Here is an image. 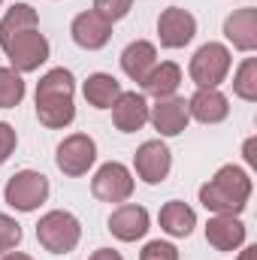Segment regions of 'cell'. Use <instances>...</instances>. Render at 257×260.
I'll use <instances>...</instances> for the list:
<instances>
[{
  "label": "cell",
  "mask_w": 257,
  "mask_h": 260,
  "mask_svg": "<svg viewBox=\"0 0 257 260\" xmlns=\"http://www.w3.org/2000/svg\"><path fill=\"white\" fill-rule=\"evenodd\" d=\"M76 76L67 67L49 70L37 82V118L49 130H64L76 121Z\"/></svg>",
  "instance_id": "obj_1"
},
{
  "label": "cell",
  "mask_w": 257,
  "mask_h": 260,
  "mask_svg": "<svg viewBox=\"0 0 257 260\" xmlns=\"http://www.w3.org/2000/svg\"><path fill=\"white\" fill-rule=\"evenodd\" d=\"M251 191H254L251 176L242 167L227 164L200 188V203L212 215H239L248 206Z\"/></svg>",
  "instance_id": "obj_2"
},
{
  "label": "cell",
  "mask_w": 257,
  "mask_h": 260,
  "mask_svg": "<svg viewBox=\"0 0 257 260\" xmlns=\"http://www.w3.org/2000/svg\"><path fill=\"white\" fill-rule=\"evenodd\" d=\"M82 239V224L73 212L67 209H52L40 218L37 224V242L49 254H70Z\"/></svg>",
  "instance_id": "obj_3"
},
{
  "label": "cell",
  "mask_w": 257,
  "mask_h": 260,
  "mask_svg": "<svg viewBox=\"0 0 257 260\" xmlns=\"http://www.w3.org/2000/svg\"><path fill=\"white\" fill-rule=\"evenodd\" d=\"M233 64V55L224 43H206L194 52L191 64H188V76L197 88H218Z\"/></svg>",
  "instance_id": "obj_4"
},
{
  "label": "cell",
  "mask_w": 257,
  "mask_h": 260,
  "mask_svg": "<svg viewBox=\"0 0 257 260\" xmlns=\"http://www.w3.org/2000/svg\"><path fill=\"white\" fill-rule=\"evenodd\" d=\"M49 179L37 170H18L9 176L6 188H3V200L6 206H12L15 212H37L46 200H49Z\"/></svg>",
  "instance_id": "obj_5"
},
{
  "label": "cell",
  "mask_w": 257,
  "mask_h": 260,
  "mask_svg": "<svg viewBox=\"0 0 257 260\" xmlns=\"http://www.w3.org/2000/svg\"><path fill=\"white\" fill-rule=\"evenodd\" d=\"M3 55L9 58V67H12L15 73L24 76V73L40 70V67L49 61L52 46H49V40L40 34V27H34V30H24V34L12 37V40L3 46Z\"/></svg>",
  "instance_id": "obj_6"
},
{
  "label": "cell",
  "mask_w": 257,
  "mask_h": 260,
  "mask_svg": "<svg viewBox=\"0 0 257 260\" xmlns=\"http://www.w3.org/2000/svg\"><path fill=\"white\" fill-rule=\"evenodd\" d=\"M97 160V142L88 136V133H70L61 139L58 151H55V164L58 170L70 176V179H79L85 176Z\"/></svg>",
  "instance_id": "obj_7"
},
{
  "label": "cell",
  "mask_w": 257,
  "mask_h": 260,
  "mask_svg": "<svg viewBox=\"0 0 257 260\" xmlns=\"http://www.w3.org/2000/svg\"><path fill=\"white\" fill-rule=\"evenodd\" d=\"M133 188H136L133 173L124 164H118V160L103 164L94 173V179H91V194L97 200H103V203H127Z\"/></svg>",
  "instance_id": "obj_8"
},
{
  "label": "cell",
  "mask_w": 257,
  "mask_h": 260,
  "mask_svg": "<svg viewBox=\"0 0 257 260\" xmlns=\"http://www.w3.org/2000/svg\"><path fill=\"white\" fill-rule=\"evenodd\" d=\"M133 170L145 185H160L173 170V151L160 139H148L133 154Z\"/></svg>",
  "instance_id": "obj_9"
},
{
  "label": "cell",
  "mask_w": 257,
  "mask_h": 260,
  "mask_svg": "<svg viewBox=\"0 0 257 260\" xmlns=\"http://www.w3.org/2000/svg\"><path fill=\"white\" fill-rule=\"evenodd\" d=\"M197 34V18L182 6H167L157 15V40L164 49H185Z\"/></svg>",
  "instance_id": "obj_10"
},
{
  "label": "cell",
  "mask_w": 257,
  "mask_h": 260,
  "mask_svg": "<svg viewBox=\"0 0 257 260\" xmlns=\"http://www.w3.org/2000/svg\"><path fill=\"white\" fill-rule=\"evenodd\" d=\"M148 121L160 136H179L191 124V112H188V100L182 97H160L154 100V106H148Z\"/></svg>",
  "instance_id": "obj_11"
},
{
  "label": "cell",
  "mask_w": 257,
  "mask_h": 260,
  "mask_svg": "<svg viewBox=\"0 0 257 260\" xmlns=\"http://www.w3.org/2000/svg\"><path fill=\"white\" fill-rule=\"evenodd\" d=\"M70 34H73V43L85 52H97L103 49L109 40H112V21H106L103 15H97L94 9L88 12H79L70 24Z\"/></svg>",
  "instance_id": "obj_12"
},
{
  "label": "cell",
  "mask_w": 257,
  "mask_h": 260,
  "mask_svg": "<svg viewBox=\"0 0 257 260\" xmlns=\"http://www.w3.org/2000/svg\"><path fill=\"white\" fill-rule=\"evenodd\" d=\"M148 227H151V215L145 206H136V203H118V209L109 215V233L121 242L142 239Z\"/></svg>",
  "instance_id": "obj_13"
},
{
  "label": "cell",
  "mask_w": 257,
  "mask_h": 260,
  "mask_svg": "<svg viewBox=\"0 0 257 260\" xmlns=\"http://www.w3.org/2000/svg\"><path fill=\"white\" fill-rule=\"evenodd\" d=\"M206 242L215 251H236L245 245V224L239 215H212L206 224Z\"/></svg>",
  "instance_id": "obj_14"
},
{
  "label": "cell",
  "mask_w": 257,
  "mask_h": 260,
  "mask_svg": "<svg viewBox=\"0 0 257 260\" xmlns=\"http://www.w3.org/2000/svg\"><path fill=\"white\" fill-rule=\"evenodd\" d=\"M112 124L121 133H136L148 124V100L145 94L136 91H121V97L112 106Z\"/></svg>",
  "instance_id": "obj_15"
},
{
  "label": "cell",
  "mask_w": 257,
  "mask_h": 260,
  "mask_svg": "<svg viewBox=\"0 0 257 260\" xmlns=\"http://www.w3.org/2000/svg\"><path fill=\"white\" fill-rule=\"evenodd\" d=\"M188 112L200 124H221L230 115V100L218 88H197L188 100Z\"/></svg>",
  "instance_id": "obj_16"
},
{
  "label": "cell",
  "mask_w": 257,
  "mask_h": 260,
  "mask_svg": "<svg viewBox=\"0 0 257 260\" xmlns=\"http://www.w3.org/2000/svg\"><path fill=\"white\" fill-rule=\"evenodd\" d=\"M224 37H227V43H233V49L254 52L257 49V9L254 6H242V9L230 12L224 18Z\"/></svg>",
  "instance_id": "obj_17"
},
{
  "label": "cell",
  "mask_w": 257,
  "mask_h": 260,
  "mask_svg": "<svg viewBox=\"0 0 257 260\" xmlns=\"http://www.w3.org/2000/svg\"><path fill=\"white\" fill-rule=\"evenodd\" d=\"M157 221H160V230L170 233L173 239H188L194 233V227H197V212L182 200H170V203L160 206Z\"/></svg>",
  "instance_id": "obj_18"
},
{
  "label": "cell",
  "mask_w": 257,
  "mask_h": 260,
  "mask_svg": "<svg viewBox=\"0 0 257 260\" xmlns=\"http://www.w3.org/2000/svg\"><path fill=\"white\" fill-rule=\"evenodd\" d=\"M121 91L124 88L112 73H91L82 85V94H85L88 106H94V109H112L115 100L121 97Z\"/></svg>",
  "instance_id": "obj_19"
},
{
  "label": "cell",
  "mask_w": 257,
  "mask_h": 260,
  "mask_svg": "<svg viewBox=\"0 0 257 260\" xmlns=\"http://www.w3.org/2000/svg\"><path fill=\"white\" fill-rule=\"evenodd\" d=\"M154 64H157V49L148 40H133L127 49L121 52V70H124V76L133 79V82H139V85L151 73Z\"/></svg>",
  "instance_id": "obj_20"
},
{
  "label": "cell",
  "mask_w": 257,
  "mask_h": 260,
  "mask_svg": "<svg viewBox=\"0 0 257 260\" xmlns=\"http://www.w3.org/2000/svg\"><path fill=\"white\" fill-rule=\"evenodd\" d=\"M182 85V67L176 61H160V64L151 67V73L142 79V91L154 100L160 97H173Z\"/></svg>",
  "instance_id": "obj_21"
},
{
  "label": "cell",
  "mask_w": 257,
  "mask_h": 260,
  "mask_svg": "<svg viewBox=\"0 0 257 260\" xmlns=\"http://www.w3.org/2000/svg\"><path fill=\"white\" fill-rule=\"evenodd\" d=\"M34 27H40V15H37V9H34L30 3H15V6H9L6 15L0 18V49H3L12 37H18V34H24V30H34Z\"/></svg>",
  "instance_id": "obj_22"
},
{
  "label": "cell",
  "mask_w": 257,
  "mask_h": 260,
  "mask_svg": "<svg viewBox=\"0 0 257 260\" xmlns=\"http://www.w3.org/2000/svg\"><path fill=\"white\" fill-rule=\"evenodd\" d=\"M24 79L12 67H0V109H15L24 100Z\"/></svg>",
  "instance_id": "obj_23"
},
{
  "label": "cell",
  "mask_w": 257,
  "mask_h": 260,
  "mask_svg": "<svg viewBox=\"0 0 257 260\" xmlns=\"http://www.w3.org/2000/svg\"><path fill=\"white\" fill-rule=\"evenodd\" d=\"M233 94L245 103L257 100V58H245L233 76Z\"/></svg>",
  "instance_id": "obj_24"
},
{
  "label": "cell",
  "mask_w": 257,
  "mask_h": 260,
  "mask_svg": "<svg viewBox=\"0 0 257 260\" xmlns=\"http://www.w3.org/2000/svg\"><path fill=\"white\" fill-rule=\"evenodd\" d=\"M21 224L15 221V218H9L6 212H0V254H6V251H15L18 248V242H21Z\"/></svg>",
  "instance_id": "obj_25"
},
{
  "label": "cell",
  "mask_w": 257,
  "mask_h": 260,
  "mask_svg": "<svg viewBox=\"0 0 257 260\" xmlns=\"http://www.w3.org/2000/svg\"><path fill=\"white\" fill-rule=\"evenodd\" d=\"M130 9H133V0H94V12L103 15V18L112 21V24L121 21Z\"/></svg>",
  "instance_id": "obj_26"
},
{
  "label": "cell",
  "mask_w": 257,
  "mask_h": 260,
  "mask_svg": "<svg viewBox=\"0 0 257 260\" xmlns=\"http://www.w3.org/2000/svg\"><path fill=\"white\" fill-rule=\"evenodd\" d=\"M139 260H179V248H176L173 242L151 239V242H145V248L139 251Z\"/></svg>",
  "instance_id": "obj_27"
},
{
  "label": "cell",
  "mask_w": 257,
  "mask_h": 260,
  "mask_svg": "<svg viewBox=\"0 0 257 260\" xmlns=\"http://www.w3.org/2000/svg\"><path fill=\"white\" fill-rule=\"evenodd\" d=\"M15 145H18L15 127H12V124H6V121H0V164H6V160L12 157Z\"/></svg>",
  "instance_id": "obj_28"
},
{
  "label": "cell",
  "mask_w": 257,
  "mask_h": 260,
  "mask_svg": "<svg viewBox=\"0 0 257 260\" xmlns=\"http://www.w3.org/2000/svg\"><path fill=\"white\" fill-rule=\"evenodd\" d=\"M88 260H124V257H121L115 248H97V251H94Z\"/></svg>",
  "instance_id": "obj_29"
},
{
  "label": "cell",
  "mask_w": 257,
  "mask_h": 260,
  "mask_svg": "<svg viewBox=\"0 0 257 260\" xmlns=\"http://www.w3.org/2000/svg\"><path fill=\"white\" fill-rule=\"evenodd\" d=\"M245 164H248V167H257V139L254 136L245 142Z\"/></svg>",
  "instance_id": "obj_30"
},
{
  "label": "cell",
  "mask_w": 257,
  "mask_h": 260,
  "mask_svg": "<svg viewBox=\"0 0 257 260\" xmlns=\"http://www.w3.org/2000/svg\"><path fill=\"white\" fill-rule=\"evenodd\" d=\"M239 260H257V245H245L239 251Z\"/></svg>",
  "instance_id": "obj_31"
},
{
  "label": "cell",
  "mask_w": 257,
  "mask_h": 260,
  "mask_svg": "<svg viewBox=\"0 0 257 260\" xmlns=\"http://www.w3.org/2000/svg\"><path fill=\"white\" fill-rule=\"evenodd\" d=\"M0 260H34V257L24 254V251H6V254H0Z\"/></svg>",
  "instance_id": "obj_32"
},
{
  "label": "cell",
  "mask_w": 257,
  "mask_h": 260,
  "mask_svg": "<svg viewBox=\"0 0 257 260\" xmlns=\"http://www.w3.org/2000/svg\"><path fill=\"white\" fill-rule=\"evenodd\" d=\"M0 3H3V0H0Z\"/></svg>",
  "instance_id": "obj_33"
}]
</instances>
